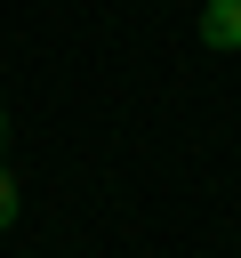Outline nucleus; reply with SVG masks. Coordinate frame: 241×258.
<instances>
[{
	"label": "nucleus",
	"mask_w": 241,
	"mask_h": 258,
	"mask_svg": "<svg viewBox=\"0 0 241 258\" xmlns=\"http://www.w3.org/2000/svg\"><path fill=\"white\" fill-rule=\"evenodd\" d=\"M201 48H241V0H209L201 8Z\"/></svg>",
	"instance_id": "1"
},
{
	"label": "nucleus",
	"mask_w": 241,
	"mask_h": 258,
	"mask_svg": "<svg viewBox=\"0 0 241 258\" xmlns=\"http://www.w3.org/2000/svg\"><path fill=\"white\" fill-rule=\"evenodd\" d=\"M16 210H24V194H16V169H8V161H0V234H8V226H16Z\"/></svg>",
	"instance_id": "2"
},
{
	"label": "nucleus",
	"mask_w": 241,
	"mask_h": 258,
	"mask_svg": "<svg viewBox=\"0 0 241 258\" xmlns=\"http://www.w3.org/2000/svg\"><path fill=\"white\" fill-rule=\"evenodd\" d=\"M0 145H8V105H0Z\"/></svg>",
	"instance_id": "3"
}]
</instances>
